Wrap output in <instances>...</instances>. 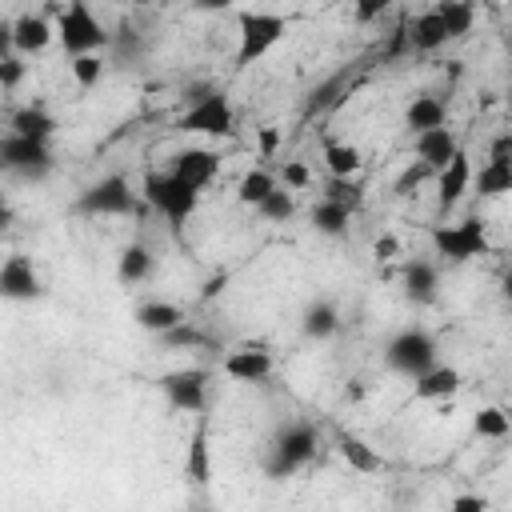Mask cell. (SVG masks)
Returning <instances> with one entry per match:
<instances>
[{"mask_svg": "<svg viewBox=\"0 0 512 512\" xmlns=\"http://www.w3.org/2000/svg\"><path fill=\"white\" fill-rule=\"evenodd\" d=\"M152 268H156V260H152V252H148L144 244H128V248L120 252V264H116V276H120L124 284H140V280H148V276H152Z\"/></svg>", "mask_w": 512, "mask_h": 512, "instance_id": "cell-26", "label": "cell"}, {"mask_svg": "<svg viewBox=\"0 0 512 512\" xmlns=\"http://www.w3.org/2000/svg\"><path fill=\"white\" fill-rule=\"evenodd\" d=\"M240 48H236V68L256 64L280 36H284V16L280 12H240Z\"/></svg>", "mask_w": 512, "mask_h": 512, "instance_id": "cell-5", "label": "cell"}, {"mask_svg": "<svg viewBox=\"0 0 512 512\" xmlns=\"http://www.w3.org/2000/svg\"><path fill=\"white\" fill-rule=\"evenodd\" d=\"M504 300H508V304H512V268H508V272H504Z\"/></svg>", "mask_w": 512, "mask_h": 512, "instance_id": "cell-47", "label": "cell"}, {"mask_svg": "<svg viewBox=\"0 0 512 512\" xmlns=\"http://www.w3.org/2000/svg\"><path fill=\"white\" fill-rule=\"evenodd\" d=\"M384 360L392 372H404V376H424L428 368H436V340L424 332V328H404L388 340L384 348Z\"/></svg>", "mask_w": 512, "mask_h": 512, "instance_id": "cell-4", "label": "cell"}, {"mask_svg": "<svg viewBox=\"0 0 512 512\" xmlns=\"http://www.w3.org/2000/svg\"><path fill=\"white\" fill-rule=\"evenodd\" d=\"M468 184H472V164H468L464 152H456V160L444 172H436V208H440V216H448L460 204V196L468 192Z\"/></svg>", "mask_w": 512, "mask_h": 512, "instance_id": "cell-12", "label": "cell"}, {"mask_svg": "<svg viewBox=\"0 0 512 512\" xmlns=\"http://www.w3.org/2000/svg\"><path fill=\"white\" fill-rule=\"evenodd\" d=\"M284 184H288V188H304V184H308V168H304L300 160H288V164H284Z\"/></svg>", "mask_w": 512, "mask_h": 512, "instance_id": "cell-43", "label": "cell"}, {"mask_svg": "<svg viewBox=\"0 0 512 512\" xmlns=\"http://www.w3.org/2000/svg\"><path fill=\"white\" fill-rule=\"evenodd\" d=\"M384 8H388V0H368V4H356V20H376V16H384Z\"/></svg>", "mask_w": 512, "mask_h": 512, "instance_id": "cell-44", "label": "cell"}, {"mask_svg": "<svg viewBox=\"0 0 512 512\" xmlns=\"http://www.w3.org/2000/svg\"><path fill=\"white\" fill-rule=\"evenodd\" d=\"M412 388H416L420 400H448V396L460 388V372L448 368V364H444V368H428L424 376H416Z\"/></svg>", "mask_w": 512, "mask_h": 512, "instance_id": "cell-24", "label": "cell"}, {"mask_svg": "<svg viewBox=\"0 0 512 512\" xmlns=\"http://www.w3.org/2000/svg\"><path fill=\"white\" fill-rule=\"evenodd\" d=\"M56 36L64 44V52L76 60V56H88V52H100V48H112V32H104V24L88 12V4H68L60 8V20H56Z\"/></svg>", "mask_w": 512, "mask_h": 512, "instance_id": "cell-2", "label": "cell"}, {"mask_svg": "<svg viewBox=\"0 0 512 512\" xmlns=\"http://www.w3.org/2000/svg\"><path fill=\"white\" fill-rule=\"evenodd\" d=\"M448 512H488V500L484 496H456L452 504H448Z\"/></svg>", "mask_w": 512, "mask_h": 512, "instance_id": "cell-42", "label": "cell"}, {"mask_svg": "<svg viewBox=\"0 0 512 512\" xmlns=\"http://www.w3.org/2000/svg\"><path fill=\"white\" fill-rule=\"evenodd\" d=\"M436 288H440L436 264L432 260H408V268H404V296L412 304H432L436 300Z\"/></svg>", "mask_w": 512, "mask_h": 512, "instance_id": "cell-20", "label": "cell"}, {"mask_svg": "<svg viewBox=\"0 0 512 512\" xmlns=\"http://www.w3.org/2000/svg\"><path fill=\"white\" fill-rule=\"evenodd\" d=\"M396 252H400V244H396V236H380V240H376V256H380V260H392Z\"/></svg>", "mask_w": 512, "mask_h": 512, "instance_id": "cell-45", "label": "cell"}, {"mask_svg": "<svg viewBox=\"0 0 512 512\" xmlns=\"http://www.w3.org/2000/svg\"><path fill=\"white\" fill-rule=\"evenodd\" d=\"M0 168L20 176V180H40L52 172V152L44 140H28V136H16V132H4L0 136Z\"/></svg>", "mask_w": 512, "mask_h": 512, "instance_id": "cell-6", "label": "cell"}, {"mask_svg": "<svg viewBox=\"0 0 512 512\" xmlns=\"http://www.w3.org/2000/svg\"><path fill=\"white\" fill-rule=\"evenodd\" d=\"M436 12H440V20H444V28H448V36H452V40H456V36H464V32H472V20H476L472 4L444 0V4H436Z\"/></svg>", "mask_w": 512, "mask_h": 512, "instance_id": "cell-31", "label": "cell"}, {"mask_svg": "<svg viewBox=\"0 0 512 512\" xmlns=\"http://www.w3.org/2000/svg\"><path fill=\"white\" fill-rule=\"evenodd\" d=\"M340 456H344L356 472H380V468H384L380 452H376L372 444H364L360 436H340Z\"/></svg>", "mask_w": 512, "mask_h": 512, "instance_id": "cell-29", "label": "cell"}, {"mask_svg": "<svg viewBox=\"0 0 512 512\" xmlns=\"http://www.w3.org/2000/svg\"><path fill=\"white\" fill-rule=\"evenodd\" d=\"M276 188H280V184H276V180H272L264 168H252V172L240 180V192H236V196H240V204H252V208H260V204H264V200H268Z\"/></svg>", "mask_w": 512, "mask_h": 512, "instance_id": "cell-30", "label": "cell"}, {"mask_svg": "<svg viewBox=\"0 0 512 512\" xmlns=\"http://www.w3.org/2000/svg\"><path fill=\"white\" fill-rule=\"evenodd\" d=\"M160 344H164V348H176V352H184V348H208L212 340H208V332H204V328H196L192 320H184L180 328L164 332V336H160Z\"/></svg>", "mask_w": 512, "mask_h": 512, "instance_id": "cell-33", "label": "cell"}, {"mask_svg": "<svg viewBox=\"0 0 512 512\" xmlns=\"http://www.w3.org/2000/svg\"><path fill=\"white\" fill-rule=\"evenodd\" d=\"M20 80H24V60H20L16 52L0 56V88H4V92H12Z\"/></svg>", "mask_w": 512, "mask_h": 512, "instance_id": "cell-40", "label": "cell"}, {"mask_svg": "<svg viewBox=\"0 0 512 512\" xmlns=\"http://www.w3.org/2000/svg\"><path fill=\"white\" fill-rule=\"evenodd\" d=\"M184 480L204 488L212 480V460H208V432L196 428V436L188 440V456H184Z\"/></svg>", "mask_w": 512, "mask_h": 512, "instance_id": "cell-25", "label": "cell"}, {"mask_svg": "<svg viewBox=\"0 0 512 512\" xmlns=\"http://www.w3.org/2000/svg\"><path fill=\"white\" fill-rule=\"evenodd\" d=\"M448 40H452V36H448V28H444V20H440L436 8L420 12L416 20H408V48H412V52H436V48H444Z\"/></svg>", "mask_w": 512, "mask_h": 512, "instance_id": "cell-16", "label": "cell"}, {"mask_svg": "<svg viewBox=\"0 0 512 512\" xmlns=\"http://www.w3.org/2000/svg\"><path fill=\"white\" fill-rule=\"evenodd\" d=\"M508 108H512V92H508Z\"/></svg>", "mask_w": 512, "mask_h": 512, "instance_id": "cell-48", "label": "cell"}, {"mask_svg": "<svg viewBox=\"0 0 512 512\" xmlns=\"http://www.w3.org/2000/svg\"><path fill=\"white\" fill-rule=\"evenodd\" d=\"M276 144H280V132H276V128H260V148H264V156H272Z\"/></svg>", "mask_w": 512, "mask_h": 512, "instance_id": "cell-46", "label": "cell"}, {"mask_svg": "<svg viewBox=\"0 0 512 512\" xmlns=\"http://www.w3.org/2000/svg\"><path fill=\"white\" fill-rule=\"evenodd\" d=\"M316 456V428L308 420H292L288 428L276 432V440L264 452V476L272 480H288L292 472H300L308 460Z\"/></svg>", "mask_w": 512, "mask_h": 512, "instance_id": "cell-1", "label": "cell"}, {"mask_svg": "<svg viewBox=\"0 0 512 512\" xmlns=\"http://www.w3.org/2000/svg\"><path fill=\"white\" fill-rule=\"evenodd\" d=\"M476 192L480 196H504V192H512V172L500 168V164H484L480 176H476Z\"/></svg>", "mask_w": 512, "mask_h": 512, "instance_id": "cell-34", "label": "cell"}, {"mask_svg": "<svg viewBox=\"0 0 512 512\" xmlns=\"http://www.w3.org/2000/svg\"><path fill=\"white\" fill-rule=\"evenodd\" d=\"M432 248H436L440 260L464 264V260L488 252V236H484V224L468 216V220H460V224H436V228H432Z\"/></svg>", "mask_w": 512, "mask_h": 512, "instance_id": "cell-7", "label": "cell"}, {"mask_svg": "<svg viewBox=\"0 0 512 512\" xmlns=\"http://www.w3.org/2000/svg\"><path fill=\"white\" fill-rule=\"evenodd\" d=\"M136 324L144 332H152V336H164V332H172V328L184 324V312L176 304H168V300H144L136 308Z\"/></svg>", "mask_w": 512, "mask_h": 512, "instance_id": "cell-22", "label": "cell"}, {"mask_svg": "<svg viewBox=\"0 0 512 512\" xmlns=\"http://www.w3.org/2000/svg\"><path fill=\"white\" fill-rule=\"evenodd\" d=\"M112 52H116V60L128 68V64H140V56H144V36L136 32V28H120V32H112Z\"/></svg>", "mask_w": 512, "mask_h": 512, "instance_id": "cell-32", "label": "cell"}, {"mask_svg": "<svg viewBox=\"0 0 512 512\" xmlns=\"http://www.w3.org/2000/svg\"><path fill=\"white\" fill-rule=\"evenodd\" d=\"M436 176V168H428L424 160H416V164H408L400 176H396V184H392V196H412V188H420L424 180H432Z\"/></svg>", "mask_w": 512, "mask_h": 512, "instance_id": "cell-38", "label": "cell"}, {"mask_svg": "<svg viewBox=\"0 0 512 512\" xmlns=\"http://www.w3.org/2000/svg\"><path fill=\"white\" fill-rule=\"evenodd\" d=\"M156 384H160V392L168 396V404H172L176 412H192V416H200L204 404H208V372H204V368L164 372Z\"/></svg>", "mask_w": 512, "mask_h": 512, "instance_id": "cell-9", "label": "cell"}, {"mask_svg": "<svg viewBox=\"0 0 512 512\" xmlns=\"http://www.w3.org/2000/svg\"><path fill=\"white\" fill-rule=\"evenodd\" d=\"M180 128L184 132H200V136H232L236 132V116H232L228 100L220 92H212L204 104H196V108H188L180 116Z\"/></svg>", "mask_w": 512, "mask_h": 512, "instance_id": "cell-10", "label": "cell"}, {"mask_svg": "<svg viewBox=\"0 0 512 512\" xmlns=\"http://www.w3.org/2000/svg\"><path fill=\"white\" fill-rule=\"evenodd\" d=\"M8 132L28 136V140H44V144H48V136L56 132V120H52L40 104H24V108H16V112L8 116Z\"/></svg>", "mask_w": 512, "mask_h": 512, "instance_id": "cell-21", "label": "cell"}, {"mask_svg": "<svg viewBox=\"0 0 512 512\" xmlns=\"http://www.w3.org/2000/svg\"><path fill=\"white\" fill-rule=\"evenodd\" d=\"M508 420H512V412H508Z\"/></svg>", "mask_w": 512, "mask_h": 512, "instance_id": "cell-49", "label": "cell"}, {"mask_svg": "<svg viewBox=\"0 0 512 512\" xmlns=\"http://www.w3.org/2000/svg\"><path fill=\"white\" fill-rule=\"evenodd\" d=\"M324 164H328V172H332V176H340V180H352V176L360 172V148L328 140V144H324Z\"/></svg>", "mask_w": 512, "mask_h": 512, "instance_id": "cell-28", "label": "cell"}, {"mask_svg": "<svg viewBox=\"0 0 512 512\" xmlns=\"http://www.w3.org/2000/svg\"><path fill=\"white\" fill-rule=\"evenodd\" d=\"M144 200H148L172 228H180V224L196 212L200 192H196L192 184H184L180 176H172V172H148V176H144Z\"/></svg>", "mask_w": 512, "mask_h": 512, "instance_id": "cell-3", "label": "cell"}, {"mask_svg": "<svg viewBox=\"0 0 512 512\" xmlns=\"http://www.w3.org/2000/svg\"><path fill=\"white\" fill-rule=\"evenodd\" d=\"M352 80H356V68H352V64L340 68V72H332L328 80H320V84L308 92L304 116H320V112H328V108H340L344 96H352Z\"/></svg>", "mask_w": 512, "mask_h": 512, "instance_id": "cell-14", "label": "cell"}, {"mask_svg": "<svg viewBox=\"0 0 512 512\" xmlns=\"http://www.w3.org/2000/svg\"><path fill=\"white\" fill-rule=\"evenodd\" d=\"M348 224H352V212L320 196V204L312 208V228H316V232H324V236H344V232H348Z\"/></svg>", "mask_w": 512, "mask_h": 512, "instance_id": "cell-27", "label": "cell"}, {"mask_svg": "<svg viewBox=\"0 0 512 512\" xmlns=\"http://www.w3.org/2000/svg\"><path fill=\"white\" fill-rule=\"evenodd\" d=\"M456 152H460V144H456V132H452V128H436V132L416 136V156H420L428 168H436V172H444V168L456 160Z\"/></svg>", "mask_w": 512, "mask_h": 512, "instance_id": "cell-17", "label": "cell"}, {"mask_svg": "<svg viewBox=\"0 0 512 512\" xmlns=\"http://www.w3.org/2000/svg\"><path fill=\"white\" fill-rule=\"evenodd\" d=\"M0 296L8 300H36L40 296V276L28 256H8L0 268Z\"/></svg>", "mask_w": 512, "mask_h": 512, "instance_id": "cell-13", "label": "cell"}, {"mask_svg": "<svg viewBox=\"0 0 512 512\" xmlns=\"http://www.w3.org/2000/svg\"><path fill=\"white\" fill-rule=\"evenodd\" d=\"M216 168H220V156H216V152H208V148H184V152H176V156H172V176H180V180H184V184H192L196 192L212 184Z\"/></svg>", "mask_w": 512, "mask_h": 512, "instance_id": "cell-11", "label": "cell"}, {"mask_svg": "<svg viewBox=\"0 0 512 512\" xmlns=\"http://www.w3.org/2000/svg\"><path fill=\"white\" fill-rule=\"evenodd\" d=\"M472 428H476V436L500 440V436H508L512 420H508V412H500V408H480V412H476V420H472Z\"/></svg>", "mask_w": 512, "mask_h": 512, "instance_id": "cell-36", "label": "cell"}, {"mask_svg": "<svg viewBox=\"0 0 512 512\" xmlns=\"http://www.w3.org/2000/svg\"><path fill=\"white\" fill-rule=\"evenodd\" d=\"M336 328H340V312H336V304H332V300H312V304L304 308L300 332H304L308 340H328Z\"/></svg>", "mask_w": 512, "mask_h": 512, "instance_id": "cell-23", "label": "cell"}, {"mask_svg": "<svg viewBox=\"0 0 512 512\" xmlns=\"http://www.w3.org/2000/svg\"><path fill=\"white\" fill-rule=\"evenodd\" d=\"M76 212L80 216H128V212H136V200H132V188L124 176H104L80 192Z\"/></svg>", "mask_w": 512, "mask_h": 512, "instance_id": "cell-8", "label": "cell"}, {"mask_svg": "<svg viewBox=\"0 0 512 512\" xmlns=\"http://www.w3.org/2000/svg\"><path fill=\"white\" fill-rule=\"evenodd\" d=\"M52 36H56V28H52L48 16H40V12H24V16L12 24V48H16L20 56L44 52V48L52 44Z\"/></svg>", "mask_w": 512, "mask_h": 512, "instance_id": "cell-15", "label": "cell"}, {"mask_svg": "<svg viewBox=\"0 0 512 512\" xmlns=\"http://www.w3.org/2000/svg\"><path fill=\"white\" fill-rule=\"evenodd\" d=\"M256 212H260L264 220H272V224H284V220L296 212V204H292V192H288V188H276V192H272V196H268V200H264Z\"/></svg>", "mask_w": 512, "mask_h": 512, "instance_id": "cell-39", "label": "cell"}, {"mask_svg": "<svg viewBox=\"0 0 512 512\" xmlns=\"http://www.w3.org/2000/svg\"><path fill=\"white\" fill-rule=\"evenodd\" d=\"M488 164H500L512 172V132H500L492 144H488Z\"/></svg>", "mask_w": 512, "mask_h": 512, "instance_id": "cell-41", "label": "cell"}, {"mask_svg": "<svg viewBox=\"0 0 512 512\" xmlns=\"http://www.w3.org/2000/svg\"><path fill=\"white\" fill-rule=\"evenodd\" d=\"M72 76H76V84H80V88H96V84H100V76H104V60H100V52L76 56V60H72Z\"/></svg>", "mask_w": 512, "mask_h": 512, "instance_id": "cell-37", "label": "cell"}, {"mask_svg": "<svg viewBox=\"0 0 512 512\" xmlns=\"http://www.w3.org/2000/svg\"><path fill=\"white\" fill-rule=\"evenodd\" d=\"M324 200H332V204H340V208L356 212V208H360V184H356V180L328 176V184H324Z\"/></svg>", "mask_w": 512, "mask_h": 512, "instance_id": "cell-35", "label": "cell"}, {"mask_svg": "<svg viewBox=\"0 0 512 512\" xmlns=\"http://www.w3.org/2000/svg\"><path fill=\"white\" fill-rule=\"evenodd\" d=\"M268 372H272V356L264 348H240V352L224 356V376H232V380L260 384V380H268Z\"/></svg>", "mask_w": 512, "mask_h": 512, "instance_id": "cell-18", "label": "cell"}, {"mask_svg": "<svg viewBox=\"0 0 512 512\" xmlns=\"http://www.w3.org/2000/svg\"><path fill=\"white\" fill-rule=\"evenodd\" d=\"M444 120H448V108H444V100L432 96V92H420V96L408 104V112H404V124H408L416 136L444 128Z\"/></svg>", "mask_w": 512, "mask_h": 512, "instance_id": "cell-19", "label": "cell"}]
</instances>
